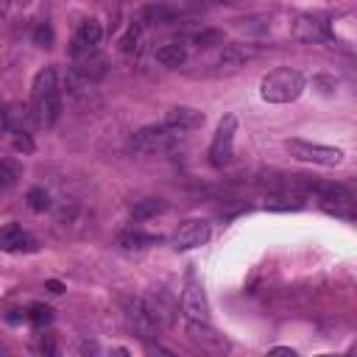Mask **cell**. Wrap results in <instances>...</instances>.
<instances>
[{"label": "cell", "instance_id": "obj_1", "mask_svg": "<svg viewBox=\"0 0 357 357\" xmlns=\"http://www.w3.org/2000/svg\"><path fill=\"white\" fill-rule=\"evenodd\" d=\"M31 114L36 126H56L61 117V92H59V75L53 67H42L31 86Z\"/></svg>", "mask_w": 357, "mask_h": 357}, {"label": "cell", "instance_id": "obj_30", "mask_svg": "<svg viewBox=\"0 0 357 357\" xmlns=\"http://www.w3.org/2000/svg\"><path fill=\"white\" fill-rule=\"evenodd\" d=\"M8 8H11V0H0V17H6Z\"/></svg>", "mask_w": 357, "mask_h": 357}, {"label": "cell", "instance_id": "obj_17", "mask_svg": "<svg viewBox=\"0 0 357 357\" xmlns=\"http://www.w3.org/2000/svg\"><path fill=\"white\" fill-rule=\"evenodd\" d=\"M156 61L165 67H181L187 61V45L184 42H167L156 50Z\"/></svg>", "mask_w": 357, "mask_h": 357}, {"label": "cell", "instance_id": "obj_16", "mask_svg": "<svg viewBox=\"0 0 357 357\" xmlns=\"http://www.w3.org/2000/svg\"><path fill=\"white\" fill-rule=\"evenodd\" d=\"M142 301H145L148 312L156 318V324H159V326H167V324L173 321V312H176V310H173V304H170L162 293H151V296H148V298H142Z\"/></svg>", "mask_w": 357, "mask_h": 357}, {"label": "cell", "instance_id": "obj_5", "mask_svg": "<svg viewBox=\"0 0 357 357\" xmlns=\"http://www.w3.org/2000/svg\"><path fill=\"white\" fill-rule=\"evenodd\" d=\"M123 318L134 329L137 337H142V340H156L159 337V324L148 312V307H145L142 298H134V296L123 298Z\"/></svg>", "mask_w": 357, "mask_h": 357}, {"label": "cell", "instance_id": "obj_14", "mask_svg": "<svg viewBox=\"0 0 357 357\" xmlns=\"http://www.w3.org/2000/svg\"><path fill=\"white\" fill-rule=\"evenodd\" d=\"M204 112L192 109V106H173L167 114H165V126L173 128V131H195L204 126Z\"/></svg>", "mask_w": 357, "mask_h": 357}, {"label": "cell", "instance_id": "obj_20", "mask_svg": "<svg viewBox=\"0 0 357 357\" xmlns=\"http://www.w3.org/2000/svg\"><path fill=\"white\" fill-rule=\"evenodd\" d=\"M184 42L195 45V47H220L223 45V31H212V28H204V31H195L190 33Z\"/></svg>", "mask_w": 357, "mask_h": 357}, {"label": "cell", "instance_id": "obj_6", "mask_svg": "<svg viewBox=\"0 0 357 357\" xmlns=\"http://www.w3.org/2000/svg\"><path fill=\"white\" fill-rule=\"evenodd\" d=\"M234 134H237V117L234 114H226L220 123H218V131H215V139L209 145V165L212 167H226L231 162V148H234Z\"/></svg>", "mask_w": 357, "mask_h": 357}, {"label": "cell", "instance_id": "obj_25", "mask_svg": "<svg viewBox=\"0 0 357 357\" xmlns=\"http://www.w3.org/2000/svg\"><path fill=\"white\" fill-rule=\"evenodd\" d=\"M33 45H39V47H50L53 45V28H50V22H39L33 28Z\"/></svg>", "mask_w": 357, "mask_h": 357}, {"label": "cell", "instance_id": "obj_18", "mask_svg": "<svg viewBox=\"0 0 357 357\" xmlns=\"http://www.w3.org/2000/svg\"><path fill=\"white\" fill-rule=\"evenodd\" d=\"M159 240H162V237L145 234V231H123V234H117V245L126 248V251H142V248L156 245Z\"/></svg>", "mask_w": 357, "mask_h": 357}, {"label": "cell", "instance_id": "obj_3", "mask_svg": "<svg viewBox=\"0 0 357 357\" xmlns=\"http://www.w3.org/2000/svg\"><path fill=\"white\" fill-rule=\"evenodd\" d=\"M178 139H181V131H173L165 123L162 126H145V128L134 131L131 148L139 153H165V151H173L178 145Z\"/></svg>", "mask_w": 357, "mask_h": 357}, {"label": "cell", "instance_id": "obj_10", "mask_svg": "<svg viewBox=\"0 0 357 357\" xmlns=\"http://www.w3.org/2000/svg\"><path fill=\"white\" fill-rule=\"evenodd\" d=\"M181 312L187 315V321H209V301H206L204 287H201L195 279H190L187 287H184Z\"/></svg>", "mask_w": 357, "mask_h": 357}, {"label": "cell", "instance_id": "obj_12", "mask_svg": "<svg viewBox=\"0 0 357 357\" xmlns=\"http://www.w3.org/2000/svg\"><path fill=\"white\" fill-rule=\"evenodd\" d=\"M106 70H109V61H106V56H100L98 50H92V53H86V56H78V59H75V67H73V73H75L84 84L100 81V78L106 75Z\"/></svg>", "mask_w": 357, "mask_h": 357}, {"label": "cell", "instance_id": "obj_22", "mask_svg": "<svg viewBox=\"0 0 357 357\" xmlns=\"http://www.w3.org/2000/svg\"><path fill=\"white\" fill-rule=\"evenodd\" d=\"M22 176V167L17 159H0V187H14Z\"/></svg>", "mask_w": 357, "mask_h": 357}, {"label": "cell", "instance_id": "obj_24", "mask_svg": "<svg viewBox=\"0 0 357 357\" xmlns=\"http://www.w3.org/2000/svg\"><path fill=\"white\" fill-rule=\"evenodd\" d=\"M28 206L33 209V212H45V209H50V195H47V190H42V187H33V190H28Z\"/></svg>", "mask_w": 357, "mask_h": 357}, {"label": "cell", "instance_id": "obj_19", "mask_svg": "<svg viewBox=\"0 0 357 357\" xmlns=\"http://www.w3.org/2000/svg\"><path fill=\"white\" fill-rule=\"evenodd\" d=\"M162 212H167V201H162V198H142V201L131 204V215L137 220H148V218H156Z\"/></svg>", "mask_w": 357, "mask_h": 357}, {"label": "cell", "instance_id": "obj_27", "mask_svg": "<svg viewBox=\"0 0 357 357\" xmlns=\"http://www.w3.org/2000/svg\"><path fill=\"white\" fill-rule=\"evenodd\" d=\"M312 86H324L321 92H324V95H329V92L335 89V78H326V75H315V78H312Z\"/></svg>", "mask_w": 357, "mask_h": 357}, {"label": "cell", "instance_id": "obj_23", "mask_svg": "<svg viewBox=\"0 0 357 357\" xmlns=\"http://www.w3.org/2000/svg\"><path fill=\"white\" fill-rule=\"evenodd\" d=\"M142 25L137 22V20H131V25H128V31H126V36L120 39V50L123 53H134V50H139V39H142Z\"/></svg>", "mask_w": 357, "mask_h": 357}, {"label": "cell", "instance_id": "obj_31", "mask_svg": "<svg viewBox=\"0 0 357 357\" xmlns=\"http://www.w3.org/2000/svg\"><path fill=\"white\" fill-rule=\"evenodd\" d=\"M273 354H290V357H293L296 351H293V349H284V346H276V349H273Z\"/></svg>", "mask_w": 357, "mask_h": 357}, {"label": "cell", "instance_id": "obj_13", "mask_svg": "<svg viewBox=\"0 0 357 357\" xmlns=\"http://www.w3.org/2000/svg\"><path fill=\"white\" fill-rule=\"evenodd\" d=\"M0 251H36V240L20 223H6L0 229Z\"/></svg>", "mask_w": 357, "mask_h": 357}, {"label": "cell", "instance_id": "obj_32", "mask_svg": "<svg viewBox=\"0 0 357 357\" xmlns=\"http://www.w3.org/2000/svg\"><path fill=\"white\" fill-rule=\"evenodd\" d=\"M0 131H6V106L0 103Z\"/></svg>", "mask_w": 357, "mask_h": 357}, {"label": "cell", "instance_id": "obj_15", "mask_svg": "<svg viewBox=\"0 0 357 357\" xmlns=\"http://www.w3.org/2000/svg\"><path fill=\"white\" fill-rule=\"evenodd\" d=\"M31 123H33L31 106H20V103H8L6 106V131L22 134V131L31 128Z\"/></svg>", "mask_w": 357, "mask_h": 357}, {"label": "cell", "instance_id": "obj_4", "mask_svg": "<svg viewBox=\"0 0 357 357\" xmlns=\"http://www.w3.org/2000/svg\"><path fill=\"white\" fill-rule=\"evenodd\" d=\"M284 151L293 159L301 162H312V165H324V167H335L343 162V151L332 148V145H318V142H307V139H287Z\"/></svg>", "mask_w": 357, "mask_h": 357}, {"label": "cell", "instance_id": "obj_26", "mask_svg": "<svg viewBox=\"0 0 357 357\" xmlns=\"http://www.w3.org/2000/svg\"><path fill=\"white\" fill-rule=\"evenodd\" d=\"M14 151H22V153H31L33 151V139H31L28 131H22V134L14 137Z\"/></svg>", "mask_w": 357, "mask_h": 357}, {"label": "cell", "instance_id": "obj_9", "mask_svg": "<svg viewBox=\"0 0 357 357\" xmlns=\"http://www.w3.org/2000/svg\"><path fill=\"white\" fill-rule=\"evenodd\" d=\"M293 36L298 42H307V45H324V42H335L332 31H329V22L324 20H315V17H298L293 22Z\"/></svg>", "mask_w": 357, "mask_h": 357}, {"label": "cell", "instance_id": "obj_11", "mask_svg": "<svg viewBox=\"0 0 357 357\" xmlns=\"http://www.w3.org/2000/svg\"><path fill=\"white\" fill-rule=\"evenodd\" d=\"M100 33H103V31H100V22H98V20H84V22L78 25L73 42H70V56L78 59V56L92 53V50L98 47V42H100Z\"/></svg>", "mask_w": 357, "mask_h": 357}, {"label": "cell", "instance_id": "obj_29", "mask_svg": "<svg viewBox=\"0 0 357 357\" xmlns=\"http://www.w3.org/2000/svg\"><path fill=\"white\" fill-rule=\"evenodd\" d=\"M45 287H47L50 293H64V284H61L59 279H47V282H45Z\"/></svg>", "mask_w": 357, "mask_h": 357}, {"label": "cell", "instance_id": "obj_8", "mask_svg": "<svg viewBox=\"0 0 357 357\" xmlns=\"http://www.w3.org/2000/svg\"><path fill=\"white\" fill-rule=\"evenodd\" d=\"M209 234H212V229H209L206 220H198V218L184 220V223L176 229V234H173V248H176V251L198 248V245H204V243L209 240Z\"/></svg>", "mask_w": 357, "mask_h": 357}, {"label": "cell", "instance_id": "obj_2", "mask_svg": "<svg viewBox=\"0 0 357 357\" xmlns=\"http://www.w3.org/2000/svg\"><path fill=\"white\" fill-rule=\"evenodd\" d=\"M304 75L293 67H276L271 70L262 84H259V95L268 100V103H290L296 100L301 92H304Z\"/></svg>", "mask_w": 357, "mask_h": 357}, {"label": "cell", "instance_id": "obj_7", "mask_svg": "<svg viewBox=\"0 0 357 357\" xmlns=\"http://www.w3.org/2000/svg\"><path fill=\"white\" fill-rule=\"evenodd\" d=\"M187 337L206 354H226L229 351V340L209 326V321H190L187 324Z\"/></svg>", "mask_w": 357, "mask_h": 357}, {"label": "cell", "instance_id": "obj_28", "mask_svg": "<svg viewBox=\"0 0 357 357\" xmlns=\"http://www.w3.org/2000/svg\"><path fill=\"white\" fill-rule=\"evenodd\" d=\"M39 351H45V354H56V343H53L50 337H42V340H39Z\"/></svg>", "mask_w": 357, "mask_h": 357}, {"label": "cell", "instance_id": "obj_21", "mask_svg": "<svg viewBox=\"0 0 357 357\" xmlns=\"http://www.w3.org/2000/svg\"><path fill=\"white\" fill-rule=\"evenodd\" d=\"M25 318H28L33 326H47V324H53L56 312H53V307H47V304H31V307L25 310Z\"/></svg>", "mask_w": 357, "mask_h": 357}]
</instances>
